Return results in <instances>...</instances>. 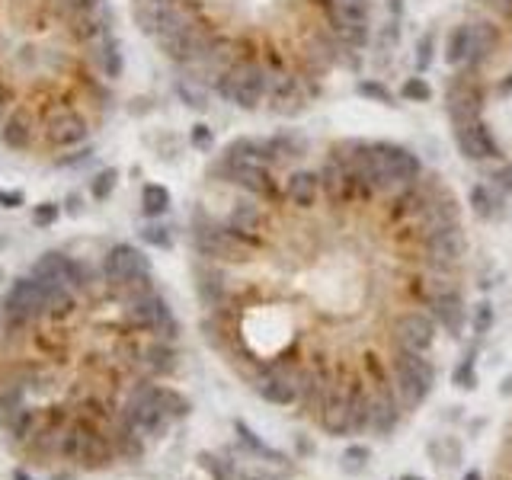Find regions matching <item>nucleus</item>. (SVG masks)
<instances>
[{"instance_id":"nucleus-1","label":"nucleus","mask_w":512,"mask_h":480,"mask_svg":"<svg viewBox=\"0 0 512 480\" xmlns=\"http://www.w3.org/2000/svg\"><path fill=\"white\" fill-rule=\"evenodd\" d=\"M122 70L109 0H0V147L83 151L112 119Z\"/></svg>"},{"instance_id":"nucleus-2","label":"nucleus","mask_w":512,"mask_h":480,"mask_svg":"<svg viewBox=\"0 0 512 480\" xmlns=\"http://www.w3.org/2000/svg\"><path fill=\"white\" fill-rule=\"evenodd\" d=\"M394 381H397V397L403 407H416L426 400V394L432 390L435 368L429 358H422V352H407L397 349L394 356Z\"/></svg>"},{"instance_id":"nucleus-3","label":"nucleus","mask_w":512,"mask_h":480,"mask_svg":"<svg viewBox=\"0 0 512 480\" xmlns=\"http://www.w3.org/2000/svg\"><path fill=\"white\" fill-rule=\"evenodd\" d=\"M58 448H61V454L68 461L83 464V467H102V464H109V458H112L109 442L102 439V435H96L93 429H87V426H70L68 432L61 435Z\"/></svg>"},{"instance_id":"nucleus-4","label":"nucleus","mask_w":512,"mask_h":480,"mask_svg":"<svg viewBox=\"0 0 512 480\" xmlns=\"http://www.w3.org/2000/svg\"><path fill=\"white\" fill-rule=\"evenodd\" d=\"M435 320L426 311H403L394 317L390 333H394V346L407 352H422L426 356L429 346L435 343Z\"/></svg>"},{"instance_id":"nucleus-5","label":"nucleus","mask_w":512,"mask_h":480,"mask_svg":"<svg viewBox=\"0 0 512 480\" xmlns=\"http://www.w3.org/2000/svg\"><path fill=\"white\" fill-rule=\"evenodd\" d=\"M102 272L112 282H132V279H141V275H151V262L132 243H112L102 253Z\"/></svg>"},{"instance_id":"nucleus-6","label":"nucleus","mask_w":512,"mask_h":480,"mask_svg":"<svg viewBox=\"0 0 512 480\" xmlns=\"http://www.w3.org/2000/svg\"><path fill=\"white\" fill-rule=\"evenodd\" d=\"M166 422H170V416L147 397V390L144 388L134 390L132 403L125 407V429H132L138 435H160L166 429Z\"/></svg>"},{"instance_id":"nucleus-7","label":"nucleus","mask_w":512,"mask_h":480,"mask_svg":"<svg viewBox=\"0 0 512 480\" xmlns=\"http://www.w3.org/2000/svg\"><path fill=\"white\" fill-rule=\"evenodd\" d=\"M324 196V179L314 170H288L285 179L279 176V198L298 205V208H311L317 198Z\"/></svg>"},{"instance_id":"nucleus-8","label":"nucleus","mask_w":512,"mask_h":480,"mask_svg":"<svg viewBox=\"0 0 512 480\" xmlns=\"http://www.w3.org/2000/svg\"><path fill=\"white\" fill-rule=\"evenodd\" d=\"M256 394L269 403H279V407H288V403L298 400V371L288 368H266L260 378H256Z\"/></svg>"},{"instance_id":"nucleus-9","label":"nucleus","mask_w":512,"mask_h":480,"mask_svg":"<svg viewBox=\"0 0 512 480\" xmlns=\"http://www.w3.org/2000/svg\"><path fill=\"white\" fill-rule=\"evenodd\" d=\"M429 314H432V320L442 326L445 333H452V336H458L461 330H464L467 324V307H464V298H461V288H452V292H442L435 294L432 301H426Z\"/></svg>"},{"instance_id":"nucleus-10","label":"nucleus","mask_w":512,"mask_h":480,"mask_svg":"<svg viewBox=\"0 0 512 480\" xmlns=\"http://www.w3.org/2000/svg\"><path fill=\"white\" fill-rule=\"evenodd\" d=\"M320 422L330 435H346L352 432V407L346 390H326L324 403H320Z\"/></svg>"},{"instance_id":"nucleus-11","label":"nucleus","mask_w":512,"mask_h":480,"mask_svg":"<svg viewBox=\"0 0 512 480\" xmlns=\"http://www.w3.org/2000/svg\"><path fill=\"white\" fill-rule=\"evenodd\" d=\"M471 51H474L471 23L454 26V29L448 32V38H445V48H442V55H445V64H448V68H454V70L464 68L467 58H471Z\"/></svg>"},{"instance_id":"nucleus-12","label":"nucleus","mask_w":512,"mask_h":480,"mask_svg":"<svg viewBox=\"0 0 512 480\" xmlns=\"http://www.w3.org/2000/svg\"><path fill=\"white\" fill-rule=\"evenodd\" d=\"M397 420H400V410H397V397L388 394V390H381V394L371 400V422L368 426L375 429V432L388 435L390 429L397 426Z\"/></svg>"},{"instance_id":"nucleus-13","label":"nucleus","mask_w":512,"mask_h":480,"mask_svg":"<svg viewBox=\"0 0 512 480\" xmlns=\"http://www.w3.org/2000/svg\"><path fill=\"white\" fill-rule=\"evenodd\" d=\"M144 390H147V397H151V400L170 416V420H179V416L189 413V400H186L179 390L164 388V384H144Z\"/></svg>"},{"instance_id":"nucleus-14","label":"nucleus","mask_w":512,"mask_h":480,"mask_svg":"<svg viewBox=\"0 0 512 480\" xmlns=\"http://www.w3.org/2000/svg\"><path fill=\"white\" fill-rule=\"evenodd\" d=\"M471 208L480 221H490L503 211V192L493 186H474L471 189Z\"/></svg>"},{"instance_id":"nucleus-15","label":"nucleus","mask_w":512,"mask_h":480,"mask_svg":"<svg viewBox=\"0 0 512 480\" xmlns=\"http://www.w3.org/2000/svg\"><path fill=\"white\" fill-rule=\"evenodd\" d=\"M166 208H170V189L160 183H144V189H141V211L147 218H160Z\"/></svg>"},{"instance_id":"nucleus-16","label":"nucleus","mask_w":512,"mask_h":480,"mask_svg":"<svg viewBox=\"0 0 512 480\" xmlns=\"http://www.w3.org/2000/svg\"><path fill=\"white\" fill-rule=\"evenodd\" d=\"M234 429H237V435H240V442H243V445H247L253 454H260V458H266V461H285V454H282V452H275V448H269L262 439H256V432H253V429H250L243 420H237Z\"/></svg>"},{"instance_id":"nucleus-17","label":"nucleus","mask_w":512,"mask_h":480,"mask_svg":"<svg viewBox=\"0 0 512 480\" xmlns=\"http://www.w3.org/2000/svg\"><path fill=\"white\" fill-rule=\"evenodd\" d=\"M356 93L365 96L368 102H381V106H390V102H394L390 90L384 87L381 80H358V83H356Z\"/></svg>"},{"instance_id":"nucleus-18","label":"nucleus","mask_w":512,"mask_h":480,"mask_svg":"<svg viewBox=\"0 0 512 480\" xmlns=\"http://www.w3.org/2000/svg\"><path fill=\"white\" fill-rule=\"evenodd\" d=\"M115 183H119V170L106 166L102 173H96V176H93V183H90V192H93V198H96V202H102V198H109V196H112Z\"/></svg>"},{"instance_id":"nucleus-19","label":"nucleus","mask_w":512,"mask_h":480,"mask_svg":"<svg viewBox=\"0 0 512 480\" xmlns=\"http://www.w3.org/2000/svg\"><path fill=\"white\" fill-rule=\"evenodd\" d=\"M400 93H403V100L407 102H429L432 100V87H429V80L426 77H420V74L410 77V80L400 87Z\"/></svg>"},{"instance_id":"nucleus-20","label":"nucleus","mask_w":512,"mask_h":480,"mask_svg":"<svg viewBox=\"0 0 512 480\" xmlns=\"http://www.w3.org/2000/svg\"><path fill=\"white\" fill-rule=\"evenodd\" d=\"M339 36H343V42L349 45L352 51H358V55H362L365 45H368V38H371V26H343V29H339Z\"/></svg>"},{"instance_id":"nucleus-21","label":"nucleus","mask_w":512,"mask_h":480,"mask_svg":"<svg viewBox=\"0 0 512 480\" xmlns=\"http://www.w3.org/2000/svg\"><path fill=\"white\" fill-rule=\"evenodd\" d=\"M58 218H61V205H58V202L32 205V224H36V228H51Z\"/></svg>"},{"instance_id":"nucleus-22","label":"nucleus","mask_w":512,"mask_h":480,"mask_svg":"<svg viewBox=\"0 0 512 480\" xmlns=\"http://www.w3.org/2000/svg\"><path fill=\"white\" fill-rule=\"evenodd\" d=\"M365 464H368V448L365 445H349L343 452V471L358 474V471H365Z\"/></svg>"},{"instance_id":"nucleus-23","label":"nucleus","mask_w":512,"mask_h":480,"mask_svg":"<svg viewBox=\"0 0 512 480\" xmlns=\"http://www.w3.org/2000/svg\"><path fill=\"white\" fill-rule=\"evenodd\" d=\"M141 240L151 243V247H160V250L173 247V237H170V230H166L164 224H147V228L141 230Z\"/></svg>"},{"instance_id":"nucleus-24","label":"nucleus","mask_w":512,"mask_h":480,"mask_svg":"<svg viewBox=\"0 0 512 480\" xmlns=\"http://www.w3.org/2000/svg\"><path fill=\"white\" fill-rule=\"evenodd\" d=\"M141 442H138V432H132V429H125V432L119 435V454L122 458H128V461H138L141 458Z\"/></svg>"},{"instance_id":"nucleus-25","label":"nucleus","mask_w":512,"mask_h":480,"mask_svg":"<svg viewBox=\"0 0 512 480\" xmlns=\"http://www.w3.org/2000/svg\"><path fill=\"white\" fill-rule=\"evenodd\" d=\"M432 48H435V36L432 32H426V36L416 42V70H420V74L432 64Z\"/></svg>"},{"instance_id":"nucleus-26","label":"nucleus","mask_w":512,"mask_h":480,"mask_svg":"<svg viewBox=\"0 0 512 480\" xmlns=\"http://www.w3.org/2000/svg\"><path fill=\"white\" fill-rule=\"evenodd\" d=\"M471 326H474V333H486V330L493 326V307L486 304V301L474 304V311H471Z\"/></svg>"},{"instance_id":"nucleus-27","label":"nucleus","mask_w":512,"mask_h":480,"mask_svg":"<svg viewBox=\"0 0 512 480\" xmlns=\"http://www.w3.org/2000/svg\"><path fill=\"white\" fill-rule=\"evenodd\" d=\"M189 144L196 147V151L208 154L211 147H215V134H211L208 125H202V122H198V125H192V132H189Z\"/></svg>"},{"instance_id":"nucleus-28","label":"nucleus","mask_w":512,"mask_h":480,"mask_svg":"<svg viewBox=\"0 0 512 480\" xmlns=\"http://www.w3.org/2000/svg\"><path fill=\"white\" fill-rule=\"evenodd\" d=\"M6 426H10L13 435H26V432H29V429H32V413H29V407L13 410V413L6 416Z\"/></svg>"},{"instance_id":"nucleus-29","label":"nucleus","mask_w":512,"mask_h":480,"mask_svg":"<svg viewBox=\"0 0 512 480\" xmlns=\"http://www.w3.org/2000/svg\"><path fill=\"white\" fill-rule=\"evenodd\" d=\"M454 384L458 388H477V371H474V358H464V362L454 368Z\"/></svg>"},{"instance_id":"nucleus-30","label":"nucleus","mask_w":512,"mask_h":480,"mask_svg":"<svg viewBox=\"0 0 512 480\" xmlns=\"http://www.w3.org/2000/svg\"><path fill=\"white\" fill-rule=\"evenodd\" d=\"M0 205H4V208H19V205H23V192L0 189Z\"/></svg>"},{"instance_id":"nucleus-31","label":"nucleus","mask_w":512,"mask_h":480,"mask_svg":"<svg viewBox=\"0 0 512 480\" xmlns=\"http://www.w3.org/2000/svg\"><path fill=\"white\" fill-rule=\"evenodd\" d=\"M68 211H70V215H77V211H80V196H68Z\"/></svg>"},{"instance_id":"nucleus-32","label":"nucleus","mask_w":512,"mask_h":480,"mask_svg":"<svg viewBox=\"0 0 512 480\" xmlns=\"http://www.w3.org/2000/svg\"><path fill=\"white\" fill-rule=\"evenodd\" d=\"M13 480H32L26 471H13Z\"/></svg>"},{"instance_id":"nucleus-33","label":"nucleus","mask_w":512,"mask_h":480,"mask_svg":"<svg viewBox=\"0 0 512 480\" xmlns=\"http://www.w3.org/2000/svg\"><path fill=\"white\" fill-rule=\"evenodd\" d=\"M464 480H484V477H480V471H467Z\"/></svg>"},{"instance_id":"nucleus-34","label":"nucleus","mask_w":512,"mask_h":480,"mask_svg":"<svg viewBox=\"0 0 512 480\" xmlns=\"http://www.w3.org/2000/svg\"><path fill=\"white\" fill-rule=\"evenodd\" d=\"M403 480H422V477H403Z\"/></svg>"},{"instance_id":"nucleus-35","label":"nucleus","mask_w":512,"mask_h":480,"mask_svg":"<svg viewBox=\"0 0 512 480\" xmlns=\"http://www.w3.org/2000/svg\"><path fill=\"white\" fill-rule=\"evenodd\" d=\"M218 480H221V477H218Z\"/></svg>"}]
</instances>
